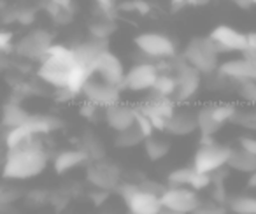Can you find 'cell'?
Instances as JSON below:
<instances>
[{
	"instance_id": "19",
	"label": "cell",
	"mask_w": 256,
	"mask_h": 214,
	"mask_svg": "<svg viewBox=\"0 0 256 214\" xmlns=\"http://www.w3.org/2000/svg\"><path fill=\"white\" fill-rule=\"evenodd\" d=\"M106 50H109L107 42L95 40V39H92V37H90L88 40H84V42H79V44H76V46H72V51H74L79 64L86 65V67H90V68L93 67V64H95V60L100 56V53H104Z\"/></svg>"
},
{
	"instance_id": "43",
	"label": "cell",
	"mask_w": 256,
	"mask_h": 214,
	"mask_svg": "<svg viewBox=\"0 0 256 214\" xmlns=\"http://www.w3.org/2000/svg\"><path fill=\"white\" fill-rule=\"evenodd\" d=\"M242 54H249V56H256V30L248 34V50Z\"/></svg>"
},
{
	"instance_id": "45",
	"label": "cell",
	"mask_w": 256,
	"mask_h": 214,
	"mask_svg": "<svg viewBox=\"0 0 256 214\" xmlns=\"http://www.w3.org/2000/svg\"><path fill=\"white\" fill-rule=\"evenodd\" d=\"M168 4H170L172 11H181L188 6V0H168Z\"/></svg>"
},
{
	"instance_id": "44",
	"label": "cell",
	"mask_w": 256,
	"mask_h": 214,
	"mask_svg": "<svg viewBox=\"0 0 256 214\" xmlns=\"http://www.w3.org/2000/svg\"><path fill=\"white\" fill-rule=\"evenodd\" d=\"M46 2H50V4L58 6V8L67 9V11L74 12V0H46Z\"/></svg>"
},
{
	"instance_id": "36",
	"label": "cell",
	"mask_w": 256,
	"mask_h": 214,
	"mask_svg": "<svg viewBox=\"0 0 256 214\" xmlns=\"http://www.w3.org/2000/svg\"><path fill=\"white\" fill-rule=\"evenodd\" d=\"M36 16L37 14L32 8H22L11 12V22H16L20 25H32L36 22Z\"/></svg>"
},
{
	"instance_id": "14",
	"label": "cell",
	"mask_w": 256,
	"mask_h": 214,
	"mask_svg": "<svg viewBox=\"0 0 256 214\" xmlns=\"http://www.w3.org/2000/svg\"><path fill=\"white\" fill-rule=\"evenodd\" d=\"M218 72L235 84H240L244 81H256V56L242 54L238 58L224 60L220 64Z\"/></svg>"
},
{
	"instance_id": "7",
	"label": "cell",
	"mask_w": 256,
	"mask_h": 214,
	"mask_svg": "<svg viewBox=\"0 0 256 214\" xmlns=\"http://www.w3.org/2000/svg\"><path fill=\"white\" fill-rule=\"evenodd\" d=\"M158 74H160V68H158V65L153 60L136 62L126 70V74H124L123 92H134V93L151 92Z\"/></svg>"
},
{
	"instance_id": "5",
	"label": "cell",
	"mask_w": 256,
	"mask_h": 214,
	"mask_svg": "<svg viewBox=\"0 0 256 214\" xmlns=\"http://www.w3.org/2000/svg\"><path fill=\"white\" fill-rule=\"evenodd\" d=\"M137 51L148 60H174L178 54V44L170 36L162 32H142L134 39Z\"/></svg>"
},
{
	"instance_id": "20",
	"label": "cell",
	"mask_w": 256,
	"mask_h": 214,
	"mask_svg": "<svg viewBox=\"0 0 256 214\" xmlns=\"http://www.w3.org/2000/svg\"><path fill=\"white\" fill-rule=\"evenodd\" d=\"M30 118V112L23 109L20 102H12L9 100L4 107H2V114H0V123L4 128H14V126H23Z\"/></svg>"
},
{
	"instance_id": "9",
	"label": "cell",
	"mask_w": 256,
	"mask_h": 214,
	"mask_svg": "<svg viewBox=\"0 0 256 214\" xmlns=\"http://www.w3.org/2000/svg\"><path fill=\"white\" fill-rule=\"evenodd\" d=\"M160 198L164 209L174 210L178 214H192L202 202L198 192L188 186H167Z\"/></svg>"
},
{
	"instance_id": "42",
	"label": "cell",
	"mask_w": 256,
	"mask_h": 214,
	"mask_svg": "<svg viewBox=\"0 0 256 214\" xmlns=\"http://www.w3.org/2000/svg\"><path fill=\"white\" fill-rule=\"evenodd\" d=\"M110 192H104V190H93V192H90V198H92V202L95 204L96 207L104 206L106 204V200L109 198Z\"/></svg>"
},
{
	"instance_id": "34",
	"label": "cell",
	"mask_w": 256,
	"mask_h": 214,
	"mask_svg": "<svg viewBox=\"0 0 256 214\" xmlns=\"http://www.w3.org/2000/svg\"><path fill=\"white\" fill-rule=\"evenodd\" d=\"M192 214H228V209L223 204H218L212 198H209V200H202Z\"/></svg>"
},
{
	"instance_id": "4",
	"label": "cell",
	"mask_w": 256,
	"mask_h": 214,
	"mask_svg": "<svg viewBox=\"0 0 256 214\" xmlns=\"http://www.w3.org/2000/svg\"><path fill=\"white\" fill-rule=\"evenodd\" d=\"M116 192L120 193L121 200L126 204L130 214H160L164 209L160 196L144 192L139 182H121Z\"/></svg>"
},
{
	"instance_id": "31",
	"label": "cell",
	"mask_w": 256,
	"mask_h": 214,
	"mask_svg": "<svg viewBox=\"0 0 256 214\" xmlns=\"http://www.w3.org/2000/svg\"><path fill=\"white\" fill-rule=\"evenodd\" d=\"M195 174H196V170H195L193 165H190V167L176 168V170L168 172L167 186H188L190 188V184H192Z\"/></svg>"
},
{
	"instance_id": "22",
	"label": "cell",
	"mask_w": 256,
	"mask_h": 214,
	"mask_svg": "<svg viewBox=\"0 0 256 214\" xmlns=\"http://www.w3.org/2000/svg\"><path fill=\"white\" fill-rule=\"evenodd\" d=\"M79 148L88 154L92 162H100L106 158V146L100 140V137H96V134H93L92 130H86L81 136V146Z\"/></svg>"
},
{
	"instance_id": "48",
	"label": "cell",
	"mask_w": 256,
	"mask_h": 214,
	"mask_svg": "<svg viewBox=\"0 0 256 214\" xmlns=\"http://www.w3.org/2000/svg\"><path fill=\"white\" fill-rule=\"evenodd\" d=\"M210 0H188V6H206Z\"/></svg>"
},
{
	"instance_id": "38",
	"label": "cell",
	"mask_w": 256,
	"mask_h": 214,
	"mask_svg": "<svg viewBox=\"0 0 256 214\" xmlns=\"http://www.w3.org/2000/svg\"><path fill=\"white\" fill-rule=\"evenodd\" d=\"M212 186V176L210 174H204V172H196L195 178H193L190 188L195 190V192H204V190L210 188Z\"/></svg>"
},
{
	"instance_id": "12",
	"label": "cell",
	"mask_w": 256,
	"mask_h": 214,
	"mask_svg": "<svg viewBox=\"0 0 256 214\" xmlns=\"http://www.w3.org/2000/svg\"><path fill=\"white\" fill-rule=\"evenodd\" d=\"M209 39L216 44L220 54L226 53H246L248 50V34L234 28L230 25H218L210 30Z\"/></svg>"
},
{
	"instance_id": "21",
	"label": "cell",
	"mask_w": 256,
	"mask_h": 214,
	"mask_svg": "<svg viewBox=\"0 0 256 214\" xmlns=\"http://www.w3.org/2000/svg\"><path fill=\"white\" fill-rule=\"evenodd\" d=\"M226 167L230 168V170L249 176L251 172L256 170V156L251 153H248V151L240 150V148H234L230 158H228Z\"/></svg>"
},
{
	"instance_id": "29",
	"label": "cell",
	"mask_w": 256,
	"mask_h": 214,
	"mask_svg": "<svg viewBox=\"0 0 256 214\" xmlns=\"http://www.w3.org/2000/svg\"><path fill=\"white\" fill-rule=\"evenodd\" d=\"M32 139H34V136L26 130V126L23 125V126H14V128H6L2 142H4L6 150H14V148L23 146V144Z\"/></svg>"
},
{
	"instance_id": "25",
	"label": "cell",
	"mask_w": 256,
	"mask_h": 214,
	"mask_svg": "<svg viewBox=\"0 0 256 214\" xmlns=\"http://www.w3.org/2000/svg\"><path fill=\"white\" fill-rule=\"evenodd\" d=\"M196 126H198L200 137H214L221 130V125L212 118L207 104L196 111Z\"/></svg>"
},
{
	"instance_id": "47",
	"label": "cell",
	"mask_w": 256,
	"mask_h": 214,
	"mask_svg": "<svg viewBox=\"0 0 256 214\" xmlns=\"http://www.w3.org/2000/svg\"><path fill=\"white\" fill-rule=\"evenodd\" d=\"M246 186H248V190H256V170L249 174V178H248V182H246Z\"/></svg>"
},
{
	"instance_id": "18",
	"label": "cell",
	"mask_w": 256,
	"mask_h": 214,
	"mask_svg": "<svg viewBox=\"0 0 256 214\" xmlns=\"http://www.w3.org/2000/svg\"><path fill=\"white\" fill-rule=\"evenodd\" d=\"M25 126L34 137H44L60 130L64 126V123H62L60 118L51 114H30Z\"/></svg>"
},
{
	"instance_id": "24",
	"label": "cell",
	"mask_w": 256,
	"mask_h": 214,
	"mask_svg": "<svg viewBox=\"0 0 256 214\" xmlns=\"http://www.w3.org/2000/svg\"><path fill=\"white\" fill-rule=\"evenodd\" d=\"M209 106V111L212 114V118L220 123L221 126L232 123L235 118V114L238 112V106L234 102H226V100H221V102H212L207 104Z\"/></svg>"
},
{
	"instance_id": "6",
	"label": "cell",
	"mask_w": 256,
	"mask_h": 214,
	"mask_svg": "<svg viewBox=\"0 0 256 214\" xmlns=\"http://www.w3.org/2000/svg\"><path fill=\"white\" fill-rule=\"evenodd\" d=\"M172 72L178 79V92H176V102L190 104L202 88L204 76L195 67L188 64L182 56H176L172 60Z\"/></svg>"
},
{
	"instance_id": "3",
	"label": "cell",
	"mask_w": 256,
	"mask_h": 214,
	"mask_svg": "<svg viewBox=\"0 0 256 214\" xmlns=\"http://www.w3.org/2000/svg\"><path fill=\"white\" fill-rule=\"evenodd\" d=\"M232 150H234L232 146L216 142L214 137H200V146L195 151L192 165L195 167L196 172L214 174L220 168L226 167Z\"/></svg>"
},
{
	"instance_id": "8",
	"label": "cell",
	"mask_w": 256,
	"mask_h": 214,
	"mask_svg": "<svg viewBox=\"0 0 256 214\" xmlns=\"http://www.w3.org/2000/svg\"><path fill=\"white\" fill-rule=\"evenodd\" d=\"M51 44H53V34L46 28H36L16 40L14 51L30 62H42Z\"/></svg>"
},
{
	"instance_id": "15",
	"label": "cell",
	"mask_w": 256,
	"mask_h": 214,
	"mask_svg": "<svg viewBox=\"0 0 256 214\" xmlns=\"http://www.w3.org/2000/svg\"><path fill=\"white\" fill-rule=\"evenodd\" d=\"M136 118H137V107L128 106V104L118 102L114 106L104 109V122L116 134L132 128L136 125Z\"/></svg>"
},
{
	"instance_id": "33",
	"label": "cell",
	"mask_w": 256,
	"mask_h": 214,
	"mask_svg": "<svg viewBox=\"0 0 256 214\" xmlns=\"http://www.w3.org/2000/svg\"><path fill=\"white\" fill-rule=\"evenodd\" d=\"M237 95L249 107H256V81H244L237 84Z\"/></svg>"
},
{
	"instance_id": "49",
	"label": "cell",
	"mask_w": 256,
	"mask_h": 214,
	"mask_svg": "<svg viewBox=\"0 0 256 214\" xmlns=\"http://www.w3.org/2000/svg\"><path fill=\"white\" fill-rule=\"evenodd\" d=\"M160 214H178V212H174V210H168V209H162Z\"/></svg>"
},
{
	"instance_id": "11",
	"label": "cell",
	"mask_w": 256,
	"mask_h": 214,
	"mask_svg": "<svg viewBox=\"0 0 256 214\" xmlns=\"http://www.w3.org/2000/svg\"><path fill=\"white\" fill-rule=\"evenodd\" d=\"M121 93H123L121 88L102 81V79L96 78V76H92V78L86 81V84L82 86L81 95L84 96V100L98 106L100 109H107V107L121 102Z\"/></svg>"
},
{
	"instance_id": "35",
	"label": "cell",
	"mask_w": 256,
	"mask_h": 214,
	"mask_svg": "<svg viewBox=\"0 0 256 214\" xmlns=\"http://www.w3.org/2000/svg\"><path fill=\"white\" fill-rule=\"evenodd\" d=\"M120 11H126V12H137L140 16H146L151 12V6L144 0H128L124 4H120L118 6Z\"/></svg>"
},
{
	"instance_id": "37",
	"label": "cell",
	"mask_w": 256,
	"mask_h": 214,
	"mask_svg": "<svg viewBox=\"0 0 256 214\" xmlns=\"http://www.w3.org/2000/svg\"><path fill=\"white\" fill-rule=\"evenodd\" d=\"M136 126L137 128L142 132V136L146 137V139H150V137H153L154 136V126H153V123H151V120L148 118L146 114H142V112L137 109V118H136Z\"/></svg>"
},
{
	"instance_id": "46",
	"label": "cell",
	"mask_w": 256,
	"mask_h": 214,
	"mask_svg": "<svg viewBox=\"0 0 256 214\" xmlns=\"http://www.w3.org/2000/svg\"><path fill=\"white\" fill-rule=\"evenodd\" d=\"M232 2L240 9H251L252 6H256V0H232Z\"/></svg>"
},
{
	"instance_id": "26",
	"label": "cell",
	"mask_w": 256,
	"mask_h": 214,
	"mask_svg": "<svg viewBox=\"0 0 256 214\" xmlns=\"http://www.w3.org/2000/svg\"><path fill=\"white\" fill-rule=\"evenodd\" d=\"M144 140H146V137L142 136V132H140L136 125H134L132 128L118 132L112 140V144L118 148V150H134V148L144 144Z\"/></svg>"
},
{
	"instance_id": "1",
	"label": "cell",
	"mask_w": 256,
	"mask_h": 214,
	"mask_svg": "<svg viewBox=\"0 0 256 214\" xmlns=\"http://www.w3.org/2000/svg\"><path fill=\"white\" fill-rule=\"evenodd\" d=\"M48 165H50V153L40 142V137H34L23 146L8 150L2 176L12 181H25L42 174Z\"/></svg>"
},
{
	"instance_id": "30",
	"label": "cell",
	"mask_w": 256,
	"mask_h": 214,
	"mask_svg": "<svg viewBox=\"0 0 256 214\" xmlns=\"http://www.w3.org/2000/svg\"><path fill=\"white\" fill-rule=\"evenodd\" d=\"M144 151H146V156L151 162H160L162 158H165L170 151V144L167 140L160 139V137L153 136L150 139L144 140Z\"/></svg>"
},
{
	"instance_id": "2",
	"label": "cell",
	"mask_w": 256,
	"mask_h": 214,
	"mask_svg": "<svg viewBox=\"0 0 256 214\" xmlns=\"http://www.w3.org/2000/svg\"><path fill=\"white\" fill-rule=\"evenodd\" d=\"M181 56L195 67L202 76H210L220 68V51L216 44L207 37H193L182 50Z\"/></svg>"
},
{
	"instance_id": "40",
	"label": "cell",
	"mask_w": 256,
	"mask_h": 214,
	"mask_svg": "<svg viewBox=\"0 0 256 214\" xmlns=\"http://www.w3.org/2000/svg\"><path fill=\"white\" fill-rule=\"evenodd\" d=\"M14 51V39L8 30H0V54H8Z\"/></svg>"
},
{
	"instance_id": "10",
	"label": "cell",
	"mask_w": 256,
	"mask_h": 214,
	"mask_svg": "<svg viewBox=\"0 0 256 214\" xmlns=\"http://www.w3.org/2000/svg\"><path fill=\"white\" fill-rule=\"evenodd\" d=\"M86 181L93 186V190L116 192L121 184V170L109 162H90L86 165Z\"/></svg>"
},
{
	"instance_id": "27",
	"label": "cell",
	"mask_w": 256,
	"mask_h": 214,
	"mask_svg": "<svg viewBox=\"0 0 256 214\" xmlns=\"http://www.w3.org/2000/svg\"><path fill=\"white\" fill-rule=\"evenodd\" d=\"M116 22L114 18H107V16H102L100 20H95L93 23H90L88 26V34L92 39L95 40H102V42H107L110 36L116 32Z\"/></svg>"
},
{
	"instance_id": "41",
	"label": "cell",
	"mask_w": 256,
	"mask_h": 214,
	"mask_svg": "<svg viewBox=\"0 0 256 214\" xmlns=\"http://www.w3.org/2000/svg\"><path fill=\"white\" fill-rule=\"evenodd\" d=\"M237 144H238L237 148H240V150L248 151V153H251L256 156V137L254 136H240L237 140Z\"/></svg>"
},
{
	"instance_id": "39",
	"label": "cell",
	"mask_w": 256,
	"mask_h": 214,
	"mask_svg": "<svg viewBox=\"0 0 256 214\" xmlns=\"http://www.w3.org/2000/svg\"><path fill=\"white\" fill-rule=\"evenodd\" d=\"M79 114H81L82 118H86V120H90V122H92V120L98 118V114L104 116V109H100L98 106H95V104L84 100V102H82V106H81V109H79Z\"/></svg>"
},
{
	"instance_id": "28",
	"label": "cell",
	"mask_w": 256,
	"mask_h": 214,
	"mask_svg": "<svg viewBox=\"0 0 256 214\" xmlns=\"http://www.w3.org/2000/svg\"><path fill=\"white\" fill-rule=\"evenodd\" d=\"M230 214H256V196L252 195H230L226 202Z\"/></svg>"
},
{
	"instance_id": "23",
	"label": "cell",
	"mask_w": 256,
	"mask_h": 214,
	"mask_svg": "<svg viewBox=\"0 0 256 214\" xmlns=\"http://www.w3.org/2000/svg\"><path fill=\"white\" fill-rule=\"evenodd\" d=\"M178 92V79L172 70H160L154 86L151 90V95L154 96H176Z\"/></svg>"
},
{
	"instance_id": "16",
	"label": "cell",
	"mask_w": 256,
	"mask_h": 214,
	"mask_svg": "<svg viewBox=\"0 0 256 214\" xmlns=\"http://www.w3.org/2000/svg\"><path fill=\"white\" fill-rule=\"evenodd\" d=\"M165 132L172 137H186L198 132L196 126V112L190 109H178L170 118L167 120Z\"/></svg>"
},
{
	"instance_id": "32",
	"label": "cell",
	"mask_w": 256,
	"mask_h": 214,
	"mask_svg": "<svg viewBox=\"0 0 256 214\" xmlns=\"http://www.w3.org/2000/svg\"><path fill=\"white\" fill-rule=\"evenodd\" d=\"M232 123L242 126V128L248 130V132H256V107H251L248 111H240V109H238V112L235 114Z\"/></svg>"
},
{
	"instance_id": "17",
	"label": "cell",
	"mask_w": 256,
	"mask_h": 214,
	"mask_svg": "<svg viewBox=\"0 0 256 214\" xmlns=\"http://www.w3.org/2000/svg\"><path fill=\"white\" fill-rule=\"evenodd\" d=\"M90 156L81 150V148H76V150H64L58 151L53 158V168L58 176H64L72 172L74 168L81 167V165L90 164Z\"/></svg>"
},
{
	"instance_id": "13",
	"label": "cell",
	"mask_w": 256,
	"mask_h": 214,
	"mask_svg": "<svg viewBox=\"0 0 256 214\" xmlns=\"http://www.w3.org/2000/svg\"><path fill=\"white\" fill-rule=\"evenodd\" d=\"M92 72H93V76L100 78L102 81L123 90V81H124L126 70H124L123 62H121L110 50H106L104 53H100V56L96 58L95 64H93Z\"/></svg>"
}]
</instances>
